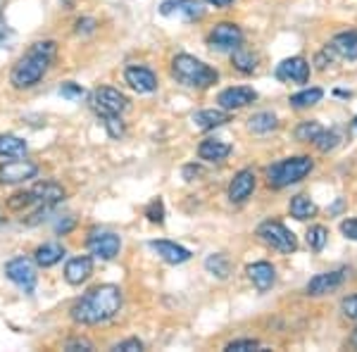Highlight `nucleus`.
<instances>
[{
  "label": "nucleus",
  "instance_id": "1",
  "mask_svg": "<svg viewBox=\"0 0 357 352\" xmlns=\"http://www.w3.org/2000/svg\"><path fill=\"white\" fill-rule=\"evenodd\" d=\"M119 309H122V288L114 284H102L79 298L69 309V316L77 324L96 326L117 316Z\"/></svg>",
  "mask_w": 357,
  "mask_h": 352
},
{
  "label": "nucleus",
  "instance_id": "2",
  "mask_svg": "<svg viewBox=\"0 0 357 352\" xmlns=\"http://www.w3.org/2000/svg\"><path fill=\"white\" fill-rule=\"evenodd\" d=\"M172 77L186 89H210L220 82V72L207 62L188 53H178L172 57Z\"/></svg>",
  "mask_w": 357,
  "mask_h": 352
},
{
  "label": "nucleus",
  "instance_id": "3",
  "mask_svg": "<svg viewBox=\"0 0 357 352\" xmlns=\"http://www.w3.org/2000/svg\"><path fill=\"white\" fill-rule=\"evenodd\" d=\"M314 169V160L310 155H293V158H284L272 167H267V183L272 188H286L293 183L303 181Z\"/></svg>",
  "mask_w": 357,
  "mask_h": 352
},
{
  "label": "nucleus",
  "instance_id": "4",
  "mask_svg": "<svg viewBox=\"0 0 357 352\" xmlns=\"http://www.w3.org/2000/svg\"><path fill=\"white\" fill-rule=\"evenodd\" d=\"M50 65H53V60H48V57L41 55L38 50L29 48V53L22 57V60H17V65L13 67V72H10V84L20 91L31 89V86H36L45 74H48Z\"/></svg>",
  "mask_w": 357,
  "mask_h": 352
},
{
  "label": "nucleus",
  "instance_id": "5",
  "mask_svg": "<svg viewBox=\"0 0 357 352\" xmlns=\"http://www.w3.org/2000/svg\"><path fill=\"white\" fill-rule=\"evenodd\" d=\"M257 236L264 245H269L272 250L281 252V255H291V252L298 250V238L296 234L284 227L281 222H274V219H267L257 227Z\"/></svg>",
  "mask_w": 357,
  "mask_h": 352
},
{
  "label": "nucleus",
  "instance_id": "6",
  "mask_svg": "<svg viewBox=\"0 0 357 352\" xmlns=\"http://www.w3.org/2000/svg\"><path fill=\"white\" fill-rule=\"evenodd\" d=\"M91 107L98 117L102 114H124V109L129 107V98H126L119 89L112 86H100L91 93Z\"/></svg>",
  "mask_w": 357,
  "mask_h": 352
},
{
  "label": "nucleus",
  "instance_id": "7",
  "mask_svg": "<svg viewBox=\"0 0 357 352\" xmlns=\"http://www.w3.org/2000/svg\"><path fill=\"white\" fill-rule=\"evenodd\" d=\"M243 29L234 22H220L210 29L207 33V45L212 50H220V53H231L238 45H243Z\"/></svg>",
  "mask_w": 357,
  "mask_h": 352
},
{
  "label": "nucleus",
  "instance_id": "8",
  "mask_svg": "<svg viewBox=\"0 0 357 352\" xmlns=\"http://www.w3.org/2000/svg\"><path fill=\"white\" fill-rule=\"evenodd\" d=\"M5 276L24 293H33V288L38 284L36 274V262H31L29 257H15L5 264Z\"/></svg>",
  "mask_w": 357,
  "mask_h": 352
},
{
  "label": "nucleus",
  "instance_id": "9",
  "mask_svg": "<svg viewBox=\"0 0 357 352\" xmlns=\"http://www.w3.org/2000/svg\"><path fill=\"white\" fill-rule=\"evenodd\" d=\"M345 281H348V269H329V271H321V274H314L312 279L307 281L305 286V293L310 298H321L326 293L338 291Z\"/></svg>",
  "mask_w": 357,
  "mask_h": 352
},
{
  "label": "nucleus",
  "instance_id": "10",
  "mask_svg": "<svg viewBox=\"0 0 357 352\" xmlns=\"http://www.w3.org/2000/svg\"><path fill=\"white\" fill-rule=\"evenodd\" d=\"M89 250L91 255L96 259H102V262H110L119 255V250H122V240H119L117 234H112V231H100V234H91L89 236Z\"/></svg>",
  "mask_w": 357,
  "mask_h": 352
},
{
  "label": "nucleus",
  "instance_id": "11",
  "mask_svg": "<svg viewBox=\"0 0 357 352\" xmlns=\"http://www.w3.org/2000/svg\"><path fill=\"white\" fill-rule=\"evenodd\" d=\"M38 167L29 160H10L0 164V186H17L29 178H36Z\"/></svg>",
  "mask_w": 357,
  "mask_h": 352
},
{
  "label": "nucleus",
  "instance_id": "12",
  "mask_svg": "<svg viewBox=\"0 0 357 352\" xmlns=\"http://www.w3.org/2000/svg\"><path fill=\"white\" fill-rule=\"evenodd\" d=\"M310 72H312L310 62L301 55H293V57H286L284 62H279V67H276V79L286 84H307Z\"/></svg>",
  "mask_w": 357,
  "mask_h": 352
},
{
  "label": "nucleus",
  "instance_id": "13",
  "mask_svg": "<svg viewBox=\"0 0 357 352\" xmlns=\"http://www.w3.org/2000/svg\"><path fill=\"white\" fill-rule=\"evenodd\" d=\"M31 195H33V207H50V210H55L67 198V190L62 183L53 181V178H43V181H38L31 188Z\"/></svg>",
  "mask_w": 357,
  "mask_h": 352
},
{
  "label": "nucleus",
  "instance_id": "14",
  "mask_svg": "<svg viewBox=\"0 0 357 352\" xmlns=\"http://www.w3.org/2000/svg\"><path fill=\"white\" fill-rule=\"evenodd\" d=\"M257 188V176L252 169H241L236 171L231 183H229V203L243 205Z\"/></svg>",
  "mask_w": 357,
  "mask_h": 352
},
{
  "label": "nucleus",
  "instance_id": "15",
  "mask_svg": "<svg viewBox=\"0 0 357 352\" xmlns=\"http://www.w3.org/2000/svg\"><path fill=\"white\" fill-rule=\"evenodd\" d=\"M257 100V93L250 89V86H231V89H224L220 95H217V102H220L222 109H229V112H236V109H243L248 105Z\"/></svg>",
  "mask_w": 357,
  "mask_h": 352
},
{
  "label": "nucleus",
  "instance_id": "16",
  "mask_svg": "<svg viewBox=\"0 0 357 352\" xmlns=\"http://www.w3.org/2000/svg\"><path fill=\"white\" fill-rule=\"evenodd\" d=\"M124 79L136 93H155V91H158V77H155V72L148 67H141V65L126 67Z\"/></svg>",
  "mask_w": 357,
  "mask_h": 352
},
{
  "label": "nucleus",
  "instance_id": "17",
  "mask_svg": "<svg viewBox=\"0 0 357 352\" xmlns=\"http://www.w3.org/2000/svg\"><path fill=\"white\" fill-rule=\"evenodd\" d=\"M148 245H151V250L167 264H183L191 259V250L174 243V240H151Z\"/></svg>",
  "mask_w": 357,
  "mask_h": 352
},
{
  "label": "nucleus",
  "instance_id": "18",
  "mask_svg": "<svg viewBox=\"0 0 357 352\" xmlns=\"http://www.w3.org/2000/svg\"><path fill=\"white\" fill-rule=\"evenodd\" d=\"M160 15L165 17H172V15H178L183 20H200L205 15V8L198 3V0H165L160 5Z\"/></svg>",
  "mask_w": 357,
  "mask_h": 352
},
{
  "label": "nucleus",
  "instance_id": "19",
  "mask_svg": "<svg viewBox=\"0 0 357 352\" xmlns=\"http://www.w3.org/2000/svg\"><path fill=\"white\" fill-rule=\"evenodd\" d=\"M245 274H248V279H250V284L255 286L260 293H267L269 288L276 284V269H274V264L264 262V259H260V262L248 264Z\"/></svg>",
  "mask_w": 357,
  "mask_h": 352
},
{
  "label": "nucleus",
  "instance_id": "20",
  "mask_svg": "<svg viewBox=\"0 0 357 352\" xmlns=\"http://www.w3.org/2000/svg\"><path fill=\"white\" fill-rule=\"evenodd\" d=\"M93 274V257L82 255V257H72L65 267V281L69 286H82L91 279Z\"/></svg>",
  "mask_w": 357,
  "mask_h": 352
},
{
  "label": "nucleus",
  "instance_id": "21",
  "mask_svg": "<svg viewBox=\"0 0 357 352\" xmlns=\"http://www.w3.org/2000/svg\"><path fill=\"white\" fill-rule=\"evenodd\" d=\"M229 155H231V146H229L227 141H222V138H205L198 146V158L210 164L224 162Z\"/></svg>",
  "mask_w": 357,
  "mask_h": 352
},
{
  "label": "nucleus",
  "instance_id": "22",
  "mask_svg": "<svg viewBox=\"0 0 357 352\" xmlns=\"http://www.w3.org/2000/svg\"><path fill=\"white\" fill-rule=\"evenodd\" d=\"M329 48L333 50L336 57H343V60H357V29H348V31H341L331 38Z\"/></svg>",
  "mask_w": 357,
  "mask_h": 352
},
{
  "label": "nucleus",
  "instance_id": "23",
  "mask_svg": "<svg viewBox=\"0 0 357 352\" xmlns=\"http://www.w3.org/2000/svg\"><path fill=\"white\" fill-rule=\"evenodd\" d=\"M231 122V112L229 109H200V112L193 114V124L195 129L200 131H212L217 129V126H224Z\"/></svg>",
  "mask_w": 357,
  "mask_h": 352
},
{
  "label": "nucleus",
  "instance_id": "24",
  "mask_svg": "<svg viewBox=\"0 0 357 352\" xmlns=\"http://www.w3.org/2000/svg\"><path fill=\"white\" fill-rule=\"evenodd\" d=\"M65 257V247L60 243H43L36 247V252H33V262H36V267H55L60 259Z\"/></svg>",
  "mask_w": 357,
  "mask_h": 352
},
{
  "label": "nucleus",
  "instance_id": "25",
  "mask_svg": "<svg viewBox=\"0 0 357 352\" xmlns=\"http://www.w3.org/2000/svg\"><path fill=\"white\" fill-rule=\"evenodd\" d=\"M257 62H260V57H257L255 50L245 48V45H238L236 50H231V65L236 72L241 74H252L257 69Z\"/></svg>",
  "mask_w": 357,
  "mask_h": 352
},
{
  "label": "nucleus",
  "instance_id": "26",
  "mask_svg": "<svg viewBox=\"0 0 357 352\" xmlns=\"http://www.w3.org/2000/svg\"><path fill=\"white\" fill-rule=\"evenodd\" d=\"M289 212L293 219H298V222H307V219H312L317 215V203L312 198H307L305 193H298L291 198Z\"/></svg>",
  "mask_w": 357,
  "mask_h": 352
},
{
  "label": "nucleus",
  "instance_id": "27",
  "mask_svg": "<svg viewBox=\"0 0 357 352\" xmlns=\"http://www.w3.org/2000/svg\"><path fill=\"white\" fill-rule=\"evenodd\" d=\"M205 269L210 271L215 279H229L231 276V271H234V264H231V259H229L224 252H212V255H207L205 257Z\"/></svg>",
  "mask_w": 357,
  "mask_h": 352
},
{
  "label": "nucleus",
  "instance_id": "28",
  "mask_svg": "<svg viewBox=\"0 0 357 352\" xmlns=\"http://www.w3.org/2000/svg\"><path fill=\"white\" fill-rule=\"evenodd\" d=\"M26 141L13 134H0V158H24Z\"/></svg>",
  "mask_w": 357,
  "mask_h": 352
},
{
  "label": "nucleus",
  "instance_id": "29",
  "mask_svg": "<svg viewBox=\"0 0 357 352\" xmlns=\"http://www.w3.org/2000/svg\"><path fill=\"white\" fill-rule=\"evenodd\" d=\"M276 126H279V119H276V114H272V112H257L248 119V129H250L252 134H260V136L272 134Z\"/></svg>",
  "mask_w": 357,
  "mask_h": 352
},
{
  "label": "nucleus",
  "instance_id": "30",
  "mask_svg": "<svg viewBox=\"0 0 357 352\" xmlns=\"http://www.w3.org/2000/svg\"><path fill=\"white\" fill-rule=\"evenodd\" d=\"M321 98H324V91L312 86V89H303L301 93H293L289 98V102H291V107L305 109V107H312L317 102H321Z\"/></svg>",
  "mask_w": 357,
  "mask_h": 352
},
{
  "label": "nucleus",
  "instance_id": "31",
  "mask_svg": "<svg viewBox=\"0 0 357 352\" xmlns=\"http://www.w3.org/2000/svg\"><path fill=\"white\" fill-rule=\"evenodd\" d=\"M326 240H329V229L321 227V224H314V227H310L307 234H305V243H307L310 250H314V252L324 250Z\"/></svg>",
  "mask_w": 357,
  "mask_h": 352
},
{
  "label": "nucleus",
  "instance_id": "32",
  "mask_svg": "<svg viewBox=\"0 0 357 352\" xmlns=\"http://www.w3.org/2000/svg\"><path fill=\"white\" fill-rule=\"evenodd\" d=\"M312 143L319 153H331V150H336L338 146H341V134L333 131V129H321L319 136H317Z\"/></svg>",
  "mask_w": 357,
  "mask_h": 352
},
{
  "label": "nucleus",
  "instance_id": "33",
  "mask_svg": "<svg viewBox=\"0 0 357 352\" xmlns=\"http://www.w3.org/2000/svg\"><path fill=\"white\" fill-rule=\"evenodd\" d=\"M324 129L319 122H314V119H310V122H301L296 126V138L301 143H312L317 136H319V131Z\"/></svg>",
  "mask_w": 357,
  "mask_h": 352
},
{
  "label": "nucleus",
  "instance_id": "34",
  "mask_svg": "<svg viewBox=\"0 0 357 352\" xmlns=\"http://www.w3.org/2000/svg\"><path fill=\"white\" fill-rule=\"evenodd\" d=\"M29 207H33V195L31 190H17L8 198V210L13 212H24Z\"/></svg>",
  "mask_w": 357,
  "mask_h": 352
},
{
  "label": "nucleus",
  "instance_id": "35",
  "mask_svg": "<svg viewBox=\"0 0 357 352\" xmlns=\"http://www.w3.org/2000/svg\"><path fill=\"white\" fill-rule=\"evenodd\" d=\"M102 126H105L107 136L110 138H122L124 136V122H122V114H102L100 117Z\"/></svg>",
  "mask_w": 357,
  "mask_h": 352
},
{
  "label": "nucleus",
  "instance_id": "36",
  "mask_svg": "<svg viewBox=\"0 0 357 352\" xmlns=\"http://www.w3.org/2000/svg\"><path fill=\"white\" fill-rule=\"evenodd\" d=\"M227 352H252V350H264L260 340L255 338H238V340H231V343H227Z\"/></svg>",
  "mask_w": 357,
  "mask_h": 352
},
{
  "label": "nucleus",
  "instance_id": "37",
  "mask_svg": "<svg viewBox=\"0 0 357 352\" xmlns=\"http://www.w3.org/2000/svg\"><path fill=\"white\" fill-rule=\"evenodd\" d=\"M146 217L153 224H165V203L160 198H155L153 203H148L146 207Z\"/></svg>",
  "mask_w": 357,
  "mask_h": 352
},
{
  "label": "nucleus",
  "instance_id": "38",
  "mask_svg": "<svg viewBox=\"0 0 357 352\" xmlns=\"http://www.w3.org/2000/svg\"><path fill=\"white\" fill-rule=\"evenodd\" d=\"M84 93H86V91L79 84H74V82H65L60 86V95L67 98V100H82Z\"/></svg>",
  "mask_w": 357,
  "mask_h": 352
},
{
  "label": "nucleus",
  "instance_id": "39",
  "mask_svg": "<svg viewBox=\"0 0 357 352\" xmlns=\"http://www.w3.org/2000/svg\"><path fill=\"white\" fill-rule=\"evenodd\" d=\"M96 29H98V22L93 17H82V20H77V24H74V33H77V36H89Z\"/></svg>",
  "mask_w": 357,
  "mask_h": 352
},
{
  "label": "nucleus",
  "instance_id": "40",
  "mask_svg": "<svg viewBox=\"0 0 357 352\" xmlns=\"http://www.w3.org/2000/svg\"><path fill=\"white\" fill-rule=\"evenodd\" d=\"M65 350L67 352H93L96 348H93V343L86 338H72L65 343Z\"/></svg>",
  "mask_w": 357,
  "mask_h": 352
},
{
  "label": "nucleus",
  "instance_id": "41",
  "mask_svg": "<svg viewBox=\"0 0 357 352\" xmlns=\"http://www.w3.org/2000/svg\"><path fill=\"white\" fill-rule=\"evenodd\" d=\"M341 312H343V316H348V319L357 321V293H353V296H348V298H343Z\"/></svg>",
  "mask_w": 357,
  "mask_h": 352
},
{
  "label": "nucleus",
  "instance_id": "42",
  "mask_svg": "<svg viewBox=\"0 0 357 352\" xmlns=\"http://www.w3.org/2000/svg\"><path fill=\"white\" fill-rule=\"evenodd\" d=\"M112 350L114 352H141L143 350V343L138 338H126V340H122V343L112 345Z\"/></svg>",
  "mask_w": 357,
  "mask_h": 352
},
{
  "label": "nucleus",
  "instance_id": "43",
  "mask_svg": "<svg viewBox=\"0 0 357 352\" xmlns=\"http://www.w3.org/2000/svg\"><path fill=\"white\" fill-rule=\"evenodd\" d=\"M341 234L348 240H357V217H348L341 222Z\"/></svg>",
  "mask_w": 357,
  "mask_h": 352
},
{
  "label": "nucleus",
  "instance_id": "44",
  "mask_svg": "<svg viewBox=\"0 0 357 352\" xmlns=\"http://www.w3.org/2000/svg\"><path fill=\"white\" fill-rule=\"evenodd\" d=\"M15 38V31L13 26H8L3 20H0V48H5V45H10V41Z\"/></svg>",
  "mask_w": 357,
  "mask_h": 352
},
{
  "label": "nucleus",
  "instance_id": "45",
  "mask_svg": "<svg viewBox=\"0 0 357 352\" xmlns=\"http://www.w3.org/2000/svg\"><path fill=\"white\" fill-rule=\"evenodd\" d=\"M74 227H77V219H74V217H65V219H62V222H57L55 231H57V234H60V236H67L69 231H72Z\"/></svg>",
  "mask_w": 357,
  "mask_h": 352
},
{
  "label": "nucleus",
  "instance_id": "46",
  "mask_svg": "<svg viewBox=\"0 0 357 352\" xmlns=\"http://www.w3.org/2000/svg\"><path fill=\"white\" fill-rule=\"evenodd\" d=\"M198 176H203V167H200V164H186V167H183V178H186V181H195Z\"/></svg>",
  "mask_w": 357,
  "mask_h": 352
},
{
  "label": "nucleus",
  "instance_id": "47",
  "mask_svg": "<svg viewBox=\"0 0 357 352\" xmlns=\"http://www.w3.org/2000/svg\"><path fill=\"white\" fill-rule=\"evenodd\" d=\"M207 5H212V8H229V5H234L236 0H205Z\"/></svg>",
  "mask_w": 357,
  "mask_h": 352
},
{
  "label": "nucleus",
  "instance_id": "48",
  "mask_svg": "<svg viewBox=\"0 0 357 352\" xmlns=\"http://www.w3.org/2000/svg\"><path fill=\"white\" fill-rule=\"evenodd\" d=\"M348 343H350V348H353V350H357V326L353 328V333H350Z\"/></svg>",
  "mask_w": 357,
  "mask_h": 352
},
{
  "label": "nucleus",
  "instance_id": "49",
  "mask_svg": "<svg viewBox=\"0 0 357 352\" xmlns=\"http://www.w3.org/2000/svg\"><path fill=\"white\" fill-rule=\"evenodd\" d=\"M350 131H353V134H357V117L353 119V122H350Z\"/></svg>",
  "mask_w": 357,
  "mask_h": 352
},
{
  "label": "nucleus",
  "instance_id": "50",
  "mask_svg": "<svg viewBox=\"0 0 357 352\" xmlns=\"http://www.w3.org/2000/svg\"><path fill=\"white\" fill-rule=\"evenodd\" d=\"M5 222V217H3V212H0V224H3Z\"/></svg>",
  "mask_w": 357,
  "mask_h": 352
}]
</instances>
